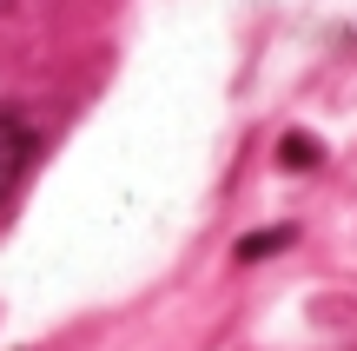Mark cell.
<instances>
[{
  "instance_id": "obj_1",
  "label": "cell",
  "mask_w": 357,
  "mask_h": 351,
  "mask_svg": "<svg viewBox=\"0 0 357 351\" xmlns=\"http://www.w3.org/2000/svg\"><path fill=\"white\" fill-rule=\"evenodd\" d=\"M26 166H33V126H26L20 113L0 106V199L26 179Z\"/></svg>"
},
{
  "instance_id": "obj_2",
  "label": "cell",
  "mask_w": 357,
  "mask_h": 351,
  "mask_svg": "<svg viewBox=\"0 0 357 351\" xmlns=\"http://www.w3.org/2000/svg\"><path fill=\"white\" fill-rule=\"evenodd\" d=\"M278 153H284V166H291V172H305V166H318V140H305V133H291V140H284Z\"/></svg>"
},
{
  "instance_id": "obj_3",
  "label": "cell",
  "mask_w": 357,
  "mask_h": 351,
  "mask_svg": "<svg viewBox=\"0 0 357 351\" xmlns=\"http://www.w3.org/2000/svg\"><path fill=\"white\" fill-rule=\"evenodd\" d=\"M284 246V232H258V239H238V259H271Z\"/></svg>"
}]
</instances>
